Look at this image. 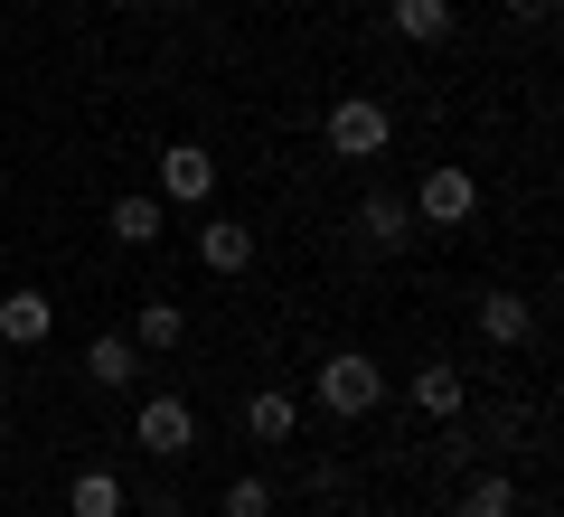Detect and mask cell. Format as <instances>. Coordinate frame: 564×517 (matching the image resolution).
Instances as JSON below:
<instances>
[{"mask_svg": "<svg viewBox=\"0 0 564 517\" xmlns=\"http://www.w3.org/2000/svg\"><path fill=\"white\" fill-rule=\"evenodd\" d=\"M311 396H321V414L358 423V414H377V405H386V367L367 358V348H329L321 377H311Z\"/></svg>", "mask_w": 564, "mask_h": 517, "instance_id": "1", "label": "cell"}, {"mask_svg": "<svg viewBox=\"0 0 564 517\" xmlns=\"http://www.w3.org/2000/svg\"><path fill=\"white\" fill-rule=\"evenodd\" d=\"M321 141H329L339 160H386L395 122H386V104H377V95H339V104L321 114Z\"/></svg>", "mask_w": 564, "mask_h": 517, "instance_id": "2", "label": "cell"}, {"mask_svg": "<svg viewBox=\"0 0 564 517\" xmlns=\"http://www.w3.org/2000/svg\"><path fill=\"white\" fill-rule=\"evenodd\" d=\"M132 452H151V461L198 452V405H188V396H141V414H132Z\"/></svg>", "mask_w": 564, "mask_h": 517, "instance_id": "3", "label": "cell"}, {"mask_svg": "<svg viewBox=\"0 0 564 517\" xmlns=\"http://www.w3.org/2000/svg\"><path fill=\"white\" fill-rule=\"evenodd\" d=\"M161 207H207L217 198V151H198V141H170L161 151V189H151Z\"/></svg>", "mask_w": 564, "mask_h": 517, "instance_id": "4", "label": "cell"}, {"mask_svg": "<svg viewBox=\"0 0 564 517\" xmlns=\"http://www.w3.org/2000/svg\"><path fill=\"white\" fill-rule=\"evenodd\" d=\"M404 207H414V226H470V207H480V180L443 160V170H423V189H414Z\"/></svg>", "mask_w": 564, "mask_h": 517, "instance_id": "5", "label": "cell"}, {"mask_svg": "<svg viewBox=\"0 0 564 517\" xmlns=\"http://www.w3.org/2000/svg\"><path fill=\"white\" fill-rule=\"evenodd\" d=\"M404 405L433 414V423H462V414H470V377H462L452 358H423L414 377H404Z\"/></svg>", "mask_w": 564, "mask_h": 517, "instance_id": "6", "label": "cell"}, {"mask_svg": "<svg viewBox=\"0 0 564 517\" xmlns=\"http://www.w3.org/2000/svg\"><path fill=\"white\" fill-rule=\"evenodd\" d=\"M198 263H207V273H226V282L254 273V226H245V217H207L198 226Z\"/></svg>", "mask_w": 564, "mask_h": 517, "instance_id": "7", "label": "cell"}, {"mask_svg": "<svg viewBox=\"0 0 564 517\" xmlns=\"http://www.w3.org/2000/svg\"><path fill=\"white\" fill-rule=\"evenodd\" d=\"M358 245H377V255L414 245V207H404L395 189H367V198H358Z\"/></svg>", "mask_w": 564, "mask_h": 517, "instance_id": "8", "label": "cell"}, {"mask_svg": "<svg viewBox=\"0 0 564 517\" xmlns=\"http://www.w3.org/2000/svg\"><path fill=\"white\" fill-rule=\"evenodd\" d=\"M245 433H254L263 452L292 442V433H302V396H292V386H254V396H245Z\"/></svg>", "mask_w": 564, "mask_h": 517, "instance_id": "9", "label": "cell"}, {"mask_svg": "<svg viewBox=\"0 0 564 517\" xmlns=\"http://www.w3.org/2000/svg\"><path fill=\"white\" fill-rule=\"evenodd\" d=\"M47 330H57V301H47L39 282H20V292H0V338H10V348H39Z\"/></svg>", "mask_w": 564, "mask_h": 517, "instance_id": "10", "label": "cell"}, {"mask_svg": "<svg viewBox=\"0 0 564 517\" xmlns=\"http://www.w3.org/2000/svg\"><path fill=\"white\" fill-rule=\"evenodd\" d=\"M85 377L122 396V386L141 377V348H132V330H95V338H85Z\"/></svg>", "mask_w": 564, "mask_h": 517, "instance_id": "11", "label": "cell"}, {"mask_svg": "<svg viewBox=\"0 0 564 517\" xmlns=\"http://www.w3.org/2000/svg\"><path fill=\"white\" fill-rule=\"evenodd\" d=\"M122 508H132V489H122V471H104V461L66 480V517H122Z\"/></svg>", "mask_w": 564, "mask_h": 517, "instance_id": "12", "label": "cell"}, {"mask_svg": "<svg viewBox=\"0 0 564 517\" xmlns=\"http://www.w3.org/2000/svg\"><path fill=\"white\" fill-rule=\"evenodd\" d=\"M104 226H113V245H161L170 207L151 198V189H122V198H113V217H104Z\"/></svg>", "mask_w": 564, "mask_h": 517, "instance_id": "13", "label": "cell"}, {"mask_svg": "<svg viewBox=\"0 0 564 517\" xmlns=\"http://www.w3.org/2000/svg\"><path fill=\"white\" fill-rule=\"evenodd\" d=\"M386 20H395V39L443 47V39H452V0H386Z\"/></svg>", "mask_w": 564, "mask_h": 517, "instance_id": "14", "label": "cell"}, {"mask_svg": "<svg viewBox=\"0 0 564 517\" xmlns=\"http://www.w3.org/2000/svg\"><path fill=\"white\" fill-rule=\"evenodd\" d=\"M527 330H536V301H518V292H489L480 301V338H489V348H518Z\"/></svg>", "mask_w": 564, "mask_h": 517, "instance_id": "15", "label": "cell"}, {"mask_svg": "<svg viewBox=\"0 0 564 517\" xmlns=\"http://www.w3.org/2000/svg\"><path fill=\"white\" fill-rule=\"evenodd\" d=\"M180 338H188L180 301H141V311H132V348H180Z\"/></svg>", "mask_w": 564, "mask_h": 517, "instance_id": "16", "label": "cell"}, {"mask_svg": "<svg viewBox=\"0 0 564 517\" xmlns=\"http://www.w3.org/2000/svg\"><path fill=\"white\" fill-rule=\"evenodd\" d=\"M452 517H518V480H508V471H480V480L462 489V508H452Z\"/></svg>", "mask_w": 564, "mask_h": 517, "instance_id": "17", "label": "cell"}, {"mask_svg": "<svg viewBox=\"0 0 564 517\" xmlns=\"http://www.w3.org/2000/svg\"><path fill=\"white\" fill-rule=\"evenodd\" d=\"M282 498H273V480L263 471H245V480H226V498H217V517H273Z\"/></svg>", "mask_w": 564, "mask_h": 517, "instance_id": "18", "label": "cell"}, {"mask_svg": "<svg viewBox=\"0 0 564 517\" xmlns=\"http://www.w3.org/2000/svg\"><path fill=\"white\" fill-rule=\"evenodd\" d=\"M545 10H555V0H518V20H545Z\"/></svg>", "mask_w": 564, "mask_h": 517, "instance_id": "19", "label": "cell"}, {"mask_svg": "<svg viewBox=\"0 0 564 517\" xmlns=\"http://www.w3.org/2000/svg\"><path fill=\"white\" fill-rule=\"evenodd\" d=\"M132 10H188V0H132Z\"/></svg>", "mask_w": 564, "mask_h": 517, "instance_id": "20", "label": "cell"}, {"mask_svg": "<svg viewBox=\"0 0 564 517\" xmlns=\"http://www.w3.org/2000/svg\"><path fill=\"white\" fill-rule=\"evenodd\" d=\"M0 433H10V414H0Z\"/></svg>", "mask_w": 564, "mask_h": 517, "instance_id": "21", "label": "cell"}, {"mask_svg": "<svg viewBox=\"0 0 564 517\" xmlns=\"http://www.w3.org/2000/svg\"><path fill=\"white\" fill-rule=\"evenodd\" d=\"M57 517H66V508H57Z\"/></svg>", "mask_w": 564, "mask_h": 517, "instance_id": "22", "label": "cell"}]
</instances>
